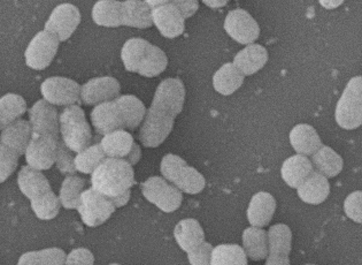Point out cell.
Here are the masks:
<instances>
[{"label": "cell", "instance_id": "obj_23", "mask_svg": "<svg viewBox=\"0 0 362 265\" xmlns=\"http://www.w3.org/2000/svg\"><path fill=\"white\" fill-rule=\"evenodd\" d=\"M288 139L295 152L305 156H313L322 147L319 134L307 123H299L293 127Z\"/></svg>", "mask_w": 362, "mask_h": 265}, {"label": "cell", "instance_id": "obj_13", "mask_svg": "<svg viewBox=\"0 0 362 265\" xmlns=\"http://www.w3.org/2000/svg\"><path fill=\"white\" fill-rule=\"evenodd\" d=\"M80 22V10L73 4H62L51 13L45 23V30L56 35L60 42H65L74 34Z\"/></svg>", "mask_w": 362, "mask_h": 265}, {"label": "cell", "instance_id": "obj_29", "mask_svg": "<svg viewBox=\"0 0 362 265\" xmlns=\"http://www.w3.org/2000/svg\"><path fill=\"white\" fill-rule=\"evenodd\" d=\"M244 77L240 68L235 64H224L218 68L213 77L214 89L221 95L229 96L240 89L244 82Z\"/></svg>", "mask_w": 362, "mask_h": 265}, {"label": "cell", "instance_id": "obj_9", "mask_svg": "<svg viewBox=\"0 0 362 265\" xmlns=\"http://www.w3.org/2000/svg\"><path fill=\"white\" fill-rule=\"evenodd\" d=\"M59 42L56 35L47 30L35 35L25 52L27 66L37 71L49 67L58 52Z\"/></svg>", "mask_w": 362, "mask_h": 265}, {"label": "cell", "instance_id": "obj_5", "mask_svg": "<svg viewBox=\"0 0 362 265\" xmlns=\"http://www.w3.org/2000/svg\"><path fill=\"white\" fill-rule=\"evenodd\" d=\"M160 172L165 179L187 194H199L205 188V178L176 154H166L163 158Z\"/></svg>", "mask_w": 362, "mask_h": 265}, {"label": "cell", "instance_id": "obj_18", "mask_svg": "<svg viewBox=\"0 0 362 265\" xmlns=\"http://www.w3.org/2000/svg\"><path fill=\"white\" fill-rule=\"evenodd\" d=\"M153 25L160 34L167 38H175L185 33V18L173 3H167L152 10Z\"/></svg>", "mask_w": 362, "mask_h": 265}, {"label": "cell", "instance_id": "obj_39", "mask_svg": "<svg viewBox=\"0 0 362 265\" xmlns=\"http://www.w3.org/2000/svg\"><path fill=\"white\" fill-rule=\"evenodd\" d=\"M67 256L65 252L59 248L30 252L21 256L19 264H66Z\"/></svg>", "mask_w": 362, "mask_h": 265}, {"label": "cell", "instance_id": "obj_49", "mask_svg": "<svg viewBox=\"0 0 362 265\" xmlns=\"http://www.w3.org/2000/svg\"><path fill=\"white\" fill-rule=\"evenodd\" d=\"M144 1L148 4V6L154 9V7L161 6V5L169 3L170 0H144Z\"/></svg>", "mask_w": 362, "mask_h": 265}, {"label": "cell", "instance_id": "obj_1", "mask_svg": "<svg viewBox=\"0 0 362 265\" xmlns=\"http://www.w3.org/2000/svg\"><path fill=\"white\" fill-rule=\"evenodd\" d=\"M185 99V88L181 80L166 79L158 86L139 132L141 145L156 148L168 137L175 118L182 112Z\"/></svg>", "mask_w": 362, "mask_h": 265}, {"label": "cell", "instance_id": "obj_27", "mask_svg": "<svg viewBox=\"0 0 362 265\" xmlns=\"http://www.w3.org/2000/svg\"><path fill=\"white\" fill-rule=\"evenodd\" d=\"M174 237L178 246L185 253H190L191 250L203 244L205 240L203 228L196 219H185L178 222L174 230Z\"/></svg>", "mask_w": 362, "mask_h": 265}, {"label": "cell", "instance_id": "obj_2", "mask_svg": "<svg viewBox=\"0 0 362 265\" xmlns=\"http://www.w3.org/2000/svg\"><path fill=\"white\" fill-rule=\"evenodd\" d=\"M135 184L132 165L124 158H106L91 176L93 188L112 201L130 193Z\"/></svg>", "mask_w": 362, "mask_h": 265}, {"label": "cell", "instance_id": "obj_43", "mask_svg": "<svg viewBox=\"0 0 362 265\" xmlns=\"http://www.w3.org/2000/svg\"><path fill=\"white\" fill-rule=\"evenodd\" d=\"M212 252V246L204 241L203 244L191 250L190 253H187V259L190 264H211Z\"/></svg>", "mask_w": 362, "mask_h": 265}, {"label": "cell", "instance_id": "obj_24", "mask_svg": "<svg viewBox=\"0 0 362 265\" xmlns=\"http://www.w3.org/2000/svg\"><path fill=\"white\" fill-rule=\"evenodd\" d=\"M267 62V50L259 44H249L233 58V64L240 68L244 75L255 74L264 67Z\"/></svg>", "mask_w": 362, "mask_h": 265}, {"label": "cell", "instance_id": "obj_36", "mask_svg": "<svg viewBox=\"0 0 362 265\" xmlns=\"http://www.w3.org/2000/svg\"><path fill=\"white\" fill-rule=\"evenodd\" d=\"M211 264H247L245 249L238 244H218L213 248Z\"/></svg>", "mask_w": 362, "mask_h": 265}, {"label": "cell", "instance_id": "obj_12", "mask_svg": "<svg viewBox=\"0 0 362 265\" xmlns=\"http://www.w3.org/2000/svg\"><path fill=\"white\" fill-rule=\"evenodd\" d=\"M224 30L237 43L249 45L258 40L260 27L249 12L242 9L228 13L224 20Z\"/></svg>", "mask_w": 362, "mask_h": 265}, {"label": "cell", "instance_id": "obj_3", "mask_svg": "<svg viewBox=\"0 0 362 265\" xmlns=\"http://www.w3.org/2000/svg\"><path fill=\"white\" fill-rule=\"evenodd\" d=\"M121 59L127 71L145 77L161 74L168 65L166 53L143 38L127 40L121 51Z\"/></svg>", "mask_w": 362, "mask_h": 265}, {"label": "cell", "instance_id": "obj_16", "mask_svg": "<svg viewBox=\"0 0 362 265\" xmlns=\"http://www.w3.org/2000/svg\"><path fill=\"white\" fill-rule=\"evenodd\" d=\"M29 121H30L33 132L45 134L59 137L60 134V117L57 108L47 99L38 101L29 110Z\"/></svg>", "mask_w": 362, "mask_h": 265}, {"label": "cell", "instance_id": "obj_31", "mask_svg": "<svg viewBox=\"0 0 362 265\" xmlns=\"http://www.w3.org/2000/svg\"><path fill=\"white\" fill-rule=\"evenodd\" d=\"M243 246L252 261H261L268 255L267 232L260 227L246 228L243 233Z\"/></svg>", "mask_w": 362, "mask_h": 265}, {"label": "cell", "instance_id": "obj_6", "mask_svg": "<svg viewBox=\"0 0 362 265\" xmlns=\"http://www.w3.org/2000/svg\"><path fill=\"white\" fill-rule=\"evenodd\" d=\"M334 118L344 130H356L362 125V77H354L347 82L336 105Z\"/></svg>", "mask_w": 362, "mask_h": 265}, {"label": "cell", "instance_id": "obj_42", "mask_svg": "<svg viewBox=\"0 0 362 265\" xmlns=\"http://www.w3.org/2000/svg\"><path fill=\"white\" fill-rule=\"evenodd\" d=\"M344 211L353 222L362 224V191L351 193L344 202Z\"/></svg>", "mask_w": 362, "mask_h": 265}, {"label": "cell", "instance_id": "obj_35", "mask_svg": "<svg viewBox=\"0 0 362 265\" xmlns=\"http://www.w3.org/2000/svg\"><path fill=\"white\" fill-rule=\"evenodd\" d=\"M86 185V180L80 176L74 174L67 176L62 182L60 195H59L62 207L66 209H76Z\"/></svg>", "mask_w": 362, "mask_h": 265}, {"label": "cell", "instance_id": "obj_41", "mask_svg": "<svg viewBox=\"0 0 362 265\" xmlns=\"http://www.w3.org/2000/svg\"><path fill=\"white\" fill-rule=\"evenodd\" d=\"M71 150L62 140L59 141L58 150H57L56 164L59 171L62 174L73 176L76 172V165H75V158L71 154Z\"/></svg>", "mask_w": 362, "mask_h": 265}, {"label": "cell", "instance_id": "obj_44", "mask_svg": "<svg viewBox=\"0 0 362 265\" xmlns=\"http://www.w3.org/2000/svg\"><path fill=\"white\" fill-rule=\"evenodd\" d=\"M95 257L90 250L78 248L67 256L66 264H93Z\"/></svg>", "mask_w": 362, "mask_h": 265}, {"label": "cell", "instance_id": "obj_4", "mask_svg": "<svg viewBox=\"0 0 362 265\" xmlns=\"http://www.w3.org/2000/svg\"><path fill=\"white\" fill-rule=\"evenodd\" d=\"M60 134L62 141L74 152L89 147L93 139L91 128L78 105H69L60 114Z\"/></svg>", "mask_w": 362, "mask_h": 265}, {"label": "cell", "instance_id": "obj_25", "mask_svg": "<svg viewBox=\"0 0 362 265\" xmlns=\"http://www.w3.org/2000/svg\"><path fill=\"white\" fill-rule=\"evenodd\" d=\"M33 136L30 121L16 120L1 130V145L25 154Z\"/></svg>", "mask_w": 362, "mask_h": 265}, {"label": "cell", "instance_id": "obj_37", "mask_svg": "<svg viewBox=\"0 0 362 265\" xmlns=\"http://www.w3.org/2000/svg\"><path fill=\"white\" fill-rule=\"evenodd\" d=\"M106 154L103 150L102 145H91L77 154L75 157V165L78 172L90 174L106 159Z\"/></svg>", "mask_w": 362, "mask_h": 265}, {"label": "cell", "instance_id": "obj_14", "mask_svg": "<svg viewBox=\"0 0 362 265\" xmlns=\"http://www.w3.org/2000/svg\"><path fill=\"white\" fill-rule=\"evenodd\" d=\"M120 90V84L117 79L95 77L81 86V99L86 105H98L117 98Z\"/></svg>", "mask_w": 362, "mask_h": 265}, {"label": "cell", "instance_id": "obj_28", "mask_svg": "<svg viewBox=\"0 0 362 265\" xmlns=\"http://www.w3.org/2000/svg\"><path fill=\"white\" fill-rule=\"evenodd\" d=\"M91 16L95 25L108 28L122 26V1L98 0L93 7Z\"/></svg>", "mask_w": 362, "mask_h": 265}, {"label": "cell", "instance_id": "obj_38", "mask_svg": "<svg viewBox=\"0 0 362 265\" xmlns=\"http://www.w3.org/2000/svg\"><path fill=\"white\" fill-rule=\"evenodd\" d=\"M31 208L34 210L35 215L42 220H51L58 216L60 210V198H57L52 191H47L45 194L40 195L38 198H33Z\"/></svg>", "mask_w": 362, "mask_h": 265}, {"label": "cell", "instance_id": "obj_17", "mask_svg": "<svg viewBox=\"0 0 362 265\" xmlns=\"http://www.w3.org/2000/svg\"><path fill=\"white\" fill-rule=\"evenodd\" d=\"M292 233L288 225L276 224L268 231V256L266 264H290Z\"/></svg>", "mask_w": 362, "mask_h": 265}, {"label": "cell", "instance_id": "obj_48", "mask_svg": "<svg viewBox=\"0 0 362 265\" xmlns=\"http://www.w3.org/2000/svg\"><path fill=\"white\" fill-rule=\"evenodd\" d=\"M229 0H203V3L206 6L211 7V9H220L227 5Z\"/></svg>", "mask_w": 362, "mask_h": 265}, {"label": "cell", "instance_id": "obj_34", "mask_svg": "<svg viewBox=\"0 0 362 265\" xmlns=\"http://www.w3.org/2000/svg\"><path fill=\"white\" fill-rule=\"evenodd\" d=\"M27 111V104L21 96L7 94L0 99V127L1 130L18 120Z\"/></svg>", "mask_w": 362, "mask_h": 265}, {"label": "cell", "instance_id": "obj_33", "mask_svg": "<svg viewBox=\"0 0 362 265\" xmlns=\"http://www.w3.org/2000/svg\"><path fill=\"white\" fill-rule=\"evenodd\" d=\"M115 101L120 106L123 118L126 121L127 130H136V127L141 125V121L145 119V115H146V108H145L144 104L141 103V99L132 95L121 96V97L115 98Z\"/></svg>", "mask_w": 362, "mask_h": 265}, {"label": "cell", "instance_id": "obj_20", "mask_svg": "<svg viewBox=\"0 0 362 265\" xmlns=\"http://www.w3.org/2000/svg\"><path fill=\"white\" fill-rule=\"evenodd\" d=\"M152 7L144 0L122 1V26L132 28L146 29L153 25Z\"/></svg>", "mask_w": 362, "mask_h": 265}, {"label": "cell", "instance_id": "obj_46", "mask_svg": "<svg viewBox=\"0 0 362 265\" xmlns=\"http://www.w3.org/2000/svg\"><path fill=\"white\" fill-rule=\"evenodd\" d=\"M345 0H319L320 5L325 10H334L343 5Z\"/></svg>", "mask_w": 362, "mask_h": 265}, {"label": "cell", "instance_id": "obj_30", "mask_svg": "<svg viewBox=\"0 0 362 265\" xmlns=\"http://www.w3.org/2000/svg\"><path fill=\"white\" fill-rule=\"evenodd\" d=\"M100 145L107 157L127 159L132 152L135 142H134L132 134L124 130H119L106 134L103 137Z\"/></svg>", "mask_w": 362, "mask_h": 265}, {"label": "cell", "instance_id": "obj_10", "mask_svg": "<svg viewBox=\"0 0 362 265\" xmlns=\"http://www.w3.org/2000/svg\"><path fill=\"white\" fill-rule=\"evenodd\" d=\"M59 137L33 132L30 142L25 150V161L37 170H49L56 163Z\"/></svg>", "mask_w": 362, "mask_h": 265}, {"label": "cell", "instance_id": "obj_26", "mask_svg": "<svg viewBox=\"0 0 362 265\" xmlns=\"http://www.w3.org/2000/svg\"><path fill=\"white\" fill-rule=\"evenodd\" d=\"M40 171L28 165V167H22L18 176L19 188L29 200L38 198L40 195L51 191L49 182Z\"/></svg>", "mask_w": 362, "mask_h": 265}, {"label": "cell", "instance_id": "obj_32", "mask_svg": "<svg viewBox=\"0 0 362 265\" xmlns=\"http://www.w3.org/2000/svg\"><path fill=\"white\" fill-rule=\"evenodd\" d=\"M312 163L316 171L327 178H334L343 170V158L327 145H322L315 154H313Z\"/></svg>", "mask_w": 362, "mask_h": 265}, {"label": "cell", "instance_id": "obj_11", "mask_svg": "<svg viewBox=\"0 0 362 265\" xmlns=\"http://www.w3.org/2000/svg\"><path fill=\"white\" fill-rule=\"evenodd\" d=\"M40 93L51 104L69 106L80 101L81 86L67 77H49L40 86Z\"/></svg>", "mask_w": 362, "mask_h": 265}, {"label": "cell", "instance_id": "obj_45", "mask_svg": "<svg viewBox=\"0 0 362 265\" xmlns=\"http://www.w3.org/2000/svg\"><path fill=\"white\" fill-rule=\"evenodd\" d=\"M170 3L174 4L178 10L181 11L185 19L194 16L199 9L198 0H170Z\"/></svg>", "mask_w": 362, "mask_h": 265}, {"label": "cell", "instance_id": "obj_40", "mask_svg": "<svg viewBox=\"0 0 362 265\" xmlns=\"http://www.w3.org/2000/svg\"><path fill=\"white\" fill-rule=\"evenodd\" d=\"M20 156L19 152L6 145H0V181L5 182L8 176H12L18 167Z\"/></svg>", "mask_w": 362, "mask_h": 265}, {"label": "cell", "instance_id": "obj_47", "mask_svg": "<svg viewBox=\"0 0 362 265\" xmlns=\"http://www.w3.org/2000/svg\"><path fill=\"white\" fill-rule=\"evenodd\" d=\"M141 148H139V145H136L135 143L132 152H130L129 156L127 158V161L129 162L132 165H135V164L139 163V159H141Z\"/></svg>", "mask_w": 362, "mask_h": 265}, {"label": "cell", "instance_id": "obj_7", "mask_svg": "<svg viewBox=\"0 0 362 265\" xmlns=\"http://www.w3.org/2000/svg\"><path fill=\"white\" fill-rule=\"evenodd\" d=\"M76 209L84 224L95 227L104 224L113 215L117 207L111 198L93 187L82 193Z\"/></svg>", "mask_w": 362, "mask_h": 265}, {"label": "cell", "instance_id": "obj_8", "mask_svg": "<svg viewBox=\"0 0 362 265\" xmlns=\"http://www.w3.org/2000/svg\"><path fill=\"white\" fill-rule=\"evenodd\" d=\"M144 198L157 205L163 213H173L181 207L182 193L175 185L173 186L159 176H151L141 186Z\"/></svg>", "mask_w": 362, "mask_h": 265}, {"label": "cell", "instance_id": "obj_21", "mask_svg": "<svg viewBox=\"0 0 362 265\" xmlns=\"http://www.w3.org/2000/svg\"><path fill=\"white\" fill-rule=\"evenodd\" d=\"M297 189L298 196L308 204L323 203L330 194L328 178L314 171Z\"/></svg>", "mask_w": 362, "mask_h": 265}, {"label": "cell", "instance_id": "obj_19", "mask_svg": "<svg viewBox=\"0 0 362 265\" xmlns=\"http://www.w3.org/2000/svg\"><path fill=\"white\" fill-rule=\"evenodd\" d=\"M276 210V201L273 195L260 191L252 198L247 209V220L252 226L264 227L273 219Z\"/></svg>", "mask_w": 362, "mask_h": 265}, {"label": "cell", "instance_id": "obj_22", "mask_svg": "<svg viewBox=\"0 0 362 265\" xmlns=\"http://www.w3.org/2000/svg\"><path fill=\"white\" fill-rule=\"evenodd\" d=\"M313 172V163L305 156L298 154L288 158L281 169L282 179L291 188H298Z\"/></svg>", "mask_w": 362, "mask_h": 265}, {"label": "cell", "instance_id": "obj_15", "mask_svg": "<svg viewBox=\"0 0 362 265\" xmlns=\"http://www.w3.org/2000/svg\"><path fill=\"white\" fill-rule=\"evenodd\" d=\"M90 118L93 128L100 135L126 128V121L115 99L97 105L91 111Z\"/></svg>", "mask_w": 362, "mask_h": 265}]
</instances>
